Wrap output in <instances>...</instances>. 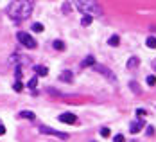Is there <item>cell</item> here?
I'll return each mask as SVG.
<instances>
[{
    "mask_svg": "<svg viewBox=\"0 0 156 142\" xmlns=\"http://www.w3.org/2000/svg\"><path fill=\"white\" fill-rule=\"evenodd\" d=\"M101 137H109V128H102L101 129Z\"/></svg>",
    "mask_w": 156,
    "mask_h": 142,
    "instance_id": "obj_24",
    "label": "cell"
},
{
    "mask_svg": "<svg viewBox=\"0 0 156 142\" xmlns=\"http://www.w3.org/2000/svg\"><path fill=\"white\" fill-rule=\"evenodd\" d=\"M145 81H147V85L154 86V85H156V76H154V74H151V76H147V79H145Z\"/></svg>",
    "mask_w": 156,
    "mask_h": 142,
    "instance_id": "obj_18",
    "label": "cell"
},
{
    "mask_svg": "<svg viewBox=\"0 0 156 142\" xmlns=\"http://www.w3.org/2000/svg\"><path fill=\"white\" fill-rule=\"evenodd\" d=\"M70 7H72V5H70V4H68V2H65V4H63V13H65V15H66V13H68V11H70Z\"/></svg>",
    "mask_w": 156,
    "mask_h": 142,
    "instance_id": "obj_21",
    "label": "cell"
},
{
    "mask_svg": "<svg viewBox=\"0 0 156 142\" xmlns=\"http://www.w3.org/2000/svg\"><path fill=\"white\" fill-rule=\"evenodd\" d=\"M95 65V58L94 56H86L83 61H81V68H86V67H94Z\"/></svg>",
    "mask_w": 156,
    "mask_h": 142,
    "instance_id": "obj_7",
    "label": "cell"
},
{
    "mask_svg": "<svg viewBox=\"0 0 156 142\" xmlns=\"http://www.w3.org/2000/svg\"><path fill=\"white\" fill-rule=\"evenodd\" d=\"M94 70H97V72H99V74H102V76H104V78L111 79V81H113V83H117V78H115V76H113V72H111V70H108V68H106V67H104V65H97V63H95V65H94Z\"/></svg>",
    "mask_w": 156,
    "mask_h": 142,
    "instance_id": "obj_5",
    "label": "cell"
},
{
    "mask_svg": "<svg viewBox=\"0 0 156 142\" xmlns=\"http://www.w3.org/2000/svg\"><path fill=\"white\" fill-rule=\"evenodd\" d=\"M119 42H120V38H119L117 34H113V36L108 40V43L111 45V47H117V45H119Z\"/></svg>",
    "mask_w": 156,
    "mask_h": 142,
    "instance_id": "obj_11",
    "label": "cell"
},
{
    "mask_svg": "<svg viewBox=\"0 0 156 142\" xmlns=\"http://www.w3.org/2000/svg\"><path fill=\"white\" fill-rule=\"evenodd\" d=\"M32 31H34V32H43V25H41V24H38V22H36V24H34V25H32Z\"/></svg>",
    "mask_w": 156,
    "mask_h": 142,
    "instance_id": "obj_19",
    "label": "cell"
},
{
    "mask_svg": "<svg viewBox=\"0 0 156 142\" xmlns=\"http://www.w3.org/2000/svg\"><path fill=\"white\" fill-rule=\"evenodd\" d=\"M52 45L56 50H65V43H63L61 40H56V42H52Z\"/></svg>",
    "mask_w": 156,
    "mask_h": 142,
    "instance_id": "obj_14",
    "label": "cell"
},
{
    "mask_svg": "<svg viewBox=\"0 0 156 142\" xmlns=\"http://www.w3.org/2000/svg\"><path fill=\"white\" fill-rule=\"evenodd\" d=\"M59 121L61 122H66V124H76L77 122V117L74 113H61L59 115Z\"/></svg>",
    "mask_w": 156,
    "mask_h": 142,
    "instance_id": "obj_6",
    "label": "cell"
},
{
    "mask_svg": "<svg viewBox=\"0 0 156 142\" xmlns=\"http://www.w3.org/2000/svg\"><path fill=\"white\" fill-rule=\"evenodd\" d=\"M36 85H38V78L34 76V78L29 81V85H27V86H29V88H36Z\"/></svg>",
    "mask_w": 156,
    "mask_h": 142,
    "instance_id": "obj_20",
    "label": "cell"
},
{
    "mask_svg": "<svg viewBox=\"0 0 156 142\" xmlns=\"http://www.w3.org/2000/svg\"><path fill=\"white\" fill-rule=\"evenodd\" d=\"M92 20H94L92 16H83V20H81V25H83V27H88V25L92 24Z\"/></svg>",
    "mask_w": 156,
    "mask_h": 142,
    "instance_id": "obj_15",
    "label": "cell"
},
{
    "mask_svg": "<svg viewBox=\"0 0 156 142\" xmlns=\"http://www.w3.org/2000/svg\"><path fill=\"white\" fill-rule=\"evenodd\" d=\"M129 86H131V90H133L135 94H142V88L138 86V83H136V81H131V83H129Z\"/></svg>",
    "mask_w": 156,
    "mask_h": 142,
    "instance_id": "obj_12",
    "label": "cell"
},
{
    "mask_svg": "<svg viewBox=\"0 0 156 142\" xmlns=\"http://www.w3.org/2000/svg\"><path fill=\"white\" fill-rule=\"evenodd\" d=\"M140 65V60H138V56H133V58H129V61H127V68L129 70H133L135 67H138Z\"/></svg>",
    "mask_w": 156,
    "mask_h": 142,
    "instance_id": "obj_9",
    "label": "cell"
},
{
    "mask_svg": "<svg viewBox=\"0 0 156 142\" xmlns=\"http://www.w3.org/2000/svg\"><path fill=\"white\" fill-rule=\"evenodd\" d=\"M40 133H43V135H54V137H58V139H61V140H66V139H68V133L56 131V129L47 128V126H40Z\"/></svg>",
    "mask_w": 156,
    "mask_h": 142,
    "instance_id": "obj_4",
    "label": "cell"
},
{
    "mask_svg": "<svg viewBox=\"0 0 156 142\" xmlns=\"http://www.w3.org/2000/svg\"><path fill=\"white\" fill-rule=\"evenodd\" d=\"M59 79H61V81H68V83H70V81L74 79V76H72V72H68V70H66V72H63L61 76H59Z\"/></svg>",
    "mask_w": 156,
    "mask_h": 142,
    "instance_id": "obj_10",
    "label": "cell"
},
{
    "mask_svg": "<svg viewBox=\"0 0 156 142\" xmlns=\"http://www.w3.org/2000/svg\"><path fill=\"white\" fill-rule=\"evenodd\" d=\"M16 38H18V42H20L23 47H27V49H34V47H36V42H34V38H32L31 34H27V32L20 31L18 34H16Z\"/></svg>",
    "mask_w": 156,
    "mask_h": 142,
    "instance_id": "obj_3",
    "label": "cell"
},
{
    "mask_svg": "<svg viewBox=\"0 0 156 142\" xmlns=\"http://www.w3.org/2000/svg\"><path fill=\"white\" fill-rule=\"evenodd\" d=\"M36 72L40 74V76H47V67H43V65H40V67H36Z\"/></svg>",
    "mask_w": 156,
    "mask_h": 142,
    "instance_id": "obj_17",
    "label": "cell"
},
{
    "mask_svg": "<svg viewBox=\"0 0 156 142\" xmlns=\"http://www.w3.org/2000/svg\"><path fill=\"white\" fill-rule=\"evenodd\" d=\"M4 133H5V126H4V124H0V135H4Z\"/></svg>",
    "mask_w": 156,
    "mask_h": 142,
    "instance_id": "obj_26",
    "label": "cell"
},
{
    "mask_svg": "<svg viewBox=\"0 0 156 142\" xmlns=\"http://www.w3.org/2000/svg\"><path fill=\"white\" fill-rule=\"evenodd\" d=\"M74 4L84 16H102V7L97 0H74Z\"/></svg>",
    "mask_w": 156,
    "mask_h": 142,
    "instance_id": "obj_2",
    "label": "cell"
},
{
    "mask_svg": "<svg viewBox=\"0 0 156 142\" xmlns=\"http://www.w3.org/2000/svg\"><path fill=\"white\" fill-rule=\"evenodd\" d=\"M113 142H126L124 135H115V137H113Z\"/></svg>",
    "mask_w": 156,
    "mask_h": 142,
    "instance_id": "obj_22",
    "label": "cell"
},
{
    "mask_svg": "<svg viewBox=\"0 0 156 142\" xmlns=\"http://www.w3.org/2000/svg\"><path fill=\"white\" fill-rule=\"evenodd\" d=\"M147 133H149V135H153V133H154V128H153V126H149V129H147Z\"/></svg>",
    "mask_w": 156,
    "mask_h": 142,
    "instance_id": "obj_27",
    "label": "cell"
},
{
    "mask_svg": "<svg viewBox=\"0 0 156 142\" xmlns=\"http://www.w3.org/2000/svg\"><path fill=\"white\" fill-rule=\"evenodd\" d=\"M136 115H138V117L142 119V117H145V115H147V111H145V110H142V108H140V110H136Z\"/></svg>",
    "mask_w": 156,
    "mask_h": 142,
    "instance_id": "obj_25",
    "label": "cell"
},
{
    "mask_svg": "<svg viewBox=\"0 0 156 142\" xmlns=\"http://www.w3.org/2000/svg\"><path fill=\"white\" fill-rule=\"evenodd\" d=\"M142 128H144V122H142V121H138V122H131L129 131H131V133H138V131H142Z\"/></svg>",
    "mask_w": 156,
    "mask_h": 142,
    "instance_id": "obj_8",
    "label": "cell"
},
{
    "mask_svg": "<svg viewBox=\"0 0 156 142\" xmlns=\"http://www.w3.org/2000/svg\"><path fill=\"white\" fill-rule=\"evenodd\" d=\"M22 88H23L22 81H16V83H15V90H16V92H22Z\"/></svg>",
    "mask_w": 156,
    "mask_h": 142,
    "instance_id": "obj_23",
    "label": "cell"
},
{
    "mask_svg": "<svg viewBox=\"0 0 156 142\" xmlns=\"http://www.w3.org/2000/svg\"><path fill=\"white\" fill-rule=\"evenodd\" d=\"M20 117H25V119H34V113L32 111H29V110H23V111H20Z\"/></svg>",
    "mask_w": 156,
    "mask_h": 142,
    "instance_id": "obj_16",
    "label": "cell"
},
{
    "mask_svg": "<svg viewBox=\"0 0 156 142\" xmlns=\"http://www.w3.org/2000/svg\"><path fill=\"white\" fill-rule=\"evenodd\" d=\"M145 45H147L149 49H156V38L154 36H149L147 42H145Z\"/></svg>",
    "mask_w": 156,
    "mask_h": 142,
    "instance_id": "obj_13",
    "label": "cell"
},
{
    "mask_svg": "<svg viewBox=\"0 0 156 142\" xmlns=\"http://www.w3.org/2000/svg\"><path fill=\"white\" fill-rule=\"evenodd\" d=\"M5 13H7L9 18H13L16 22L25 20V18H29L31 13H32V0H13V2L7 5Z\"/></svg>",
    "mask_w": 156,
    "mask_h": 142,
    "instance_id": "obj_1",
    "label": "cell"
}]
</instances>
